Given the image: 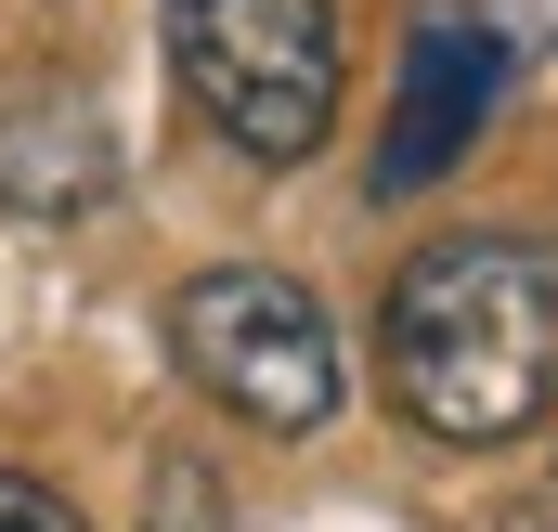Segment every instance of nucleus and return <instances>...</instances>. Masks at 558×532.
<instances>
[{
    "label": "nucleus",
    "mask_w": 558,
    "mask_h": 532,
    "mask_svg": "<svg viewBox=\"0 0 558 532\" xmlns=\"http://www.w3.org/2000/svg\"><path fill=\"white\" fill-rule=\"evenodd\" d=\"M0 532H92L52 481H26V468H0Z\"/></svg>",
    "instance_id": "obj_6"
},
{
    "label": "nucleus",
    "mask_w": 558,
    "mask_h": 532,
    "mask_svg": "<svg viewBox=\"0 0 558 532\" xmlns=\"http://www.w3.org/2000/svg\"><path fill=\"white\" fill-rule=\"evenodd\" d=\"M169 65L247 169H299L338 131V0H169Z\"/></svg>",
    "instance_id": "obj_2"
},
{
    "label": "nucleus",
    "mask_w": 558,
    "mask_h": 532,
    "mask_svg": "<svg viewBox=\"0 0 558 532\" xmlns=\"http://www.w3.org/2000/svg\"><path fill=\"white\" fill-rule=\"evenodd\" d=\"M169 351L182 377L247 415V428H325L338 415V325L299 273H260V261H208L182 299H169Z\"/></svg>",
    "instance_id": "obj_3"
},
{
    "label": "nucleus",
    "mask_w": 558,
    "mask_h": 532,
    "mask_svg": "<svg viewBox=\"0 0 558 532\" xmlns=\"http://www.w3.org/2000/svg\"><path fill=\"white\" fill-rule=\"evenodd\" d=\"M481 532H558V494H520V507H494Z\"/></svg>",
    "instance_id": "obj_7"
},
{
    "label": "nucleus",
    "mask_w": 558,
    "mask_h": 532,
    "mask_svg": "<svg viewBox=\"0 0 558 532\" xmlns=\"http://www.w3.org/2000/svg\"><path fill=\"white\" fill-rule=\"evenodd\" d=\"M390 402L428 442L481 455L558 415V247L546 234H441L390 273L377 312Z\"/></svg>",
    "instance_id": "obj_1"
},
{
    "label": "nucleus",
    "mask_w": 558,
    "mask_h": 532,
    "mask_svg": "<svg viewBox=\"0 0 558 532\" xmlns=\"http://www.w3.org/2000/svg\"><path fill=\"white\" fill-rule=\"evenodd\" d=\"M156 532H221V494L195 455H156Z\"/></svg>",
    "instance_id": "obj_5"
},
{
    "label": "nucleus",
    "mask_w": 558,
    "mask_h": 532,
    "mask_svg": "<svg viewBox=\"0 0 558 532\" xmlns=\"http://www.w3.org/2000/svg\"><path fill=\"white\" fill-rule=\"evenodd\" d=\"M494 92H507V39H494L481 13H428L416 65H403V118H390V143H377V195H428V182L481 143Z\"/></svg>",
    "instance_id": "obj_4"
}]
</instances>
